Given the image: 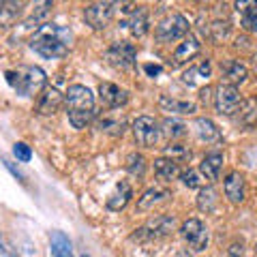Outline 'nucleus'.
<instances>
[{
    "label": "nucleus",
    "mask_w": 257,
    "mask_h": 257,
    "mask_svg": "<svg viewBox=\"0 0 257 257\" xmlns=\"http://www.w3.org/2000/svg\"><path fill=\"white\" fill-rule=\"evenodd\" d=\"M64 103H67V114L69 122L75 128H84L86 124L92 122L94 118V94L90 88L82 84L69 86L67 94H64Z\"/></svg>",
    "instance_id": "obj_2"
},
{
    "label": "nucleus",
    "mask_w": 257,
    "mask_h": 257,
    "mask_svg": "<svg viewBox=\"0 0 257 257\" xmlns=\"http://www.w3.org/2000/svg\"><path fill=\"white\" fill-rule=\"evenodd\" d=\"M144 71H146L150 77H157V75H161L163 67H161V64H146V67H144Z\"/></svg>",
    "instance_id": "obj_36"
},
{
    "label": "nucleus",
    "mask_w": 257,
    "mask_h": 257,
    "mask_svg": "<svg viewBox=\"0 0 257 257\" xmlns=\"http://www.w3.org/2000/svg\"><path fill=\"white\" fill-rule=\"evenodd\" d=\"M240 22H242V28L244 30H248V32L257 30V3H251L246 9H242Z\"/></svg>",
    "instance_id": "obj_29"
},
{
    "label": "nucleus",
    "mask_w": 257,
    "mask_h": 257,
    "mask_svg": "<svg viewBox=\"0 0 257 257\" xmlns=\"http://www.w3.org/2000/svg\"><path fill=\"white\" fill-rule=\"evenodd\" d=\"M79 257H88V255H79Z\"/></svg>",
    "instance_id": "obj_40"
},
{
    "label": "nucleus",
    "mask_w": 257,
    "mask_h": 257,
    "mask_svg": "<svg viewBox=\"0 0 257 257\" xmlns=\"http://www.w3.org/2000/svg\"><path fill=\"white\" fill-rule=\"evenodd\" d=\"M96 128H99L101 133L111 135V138H120L126 128V120H124V116H116V114H111V111H105V114L96 120Z\"/></svg>",
    "instance_id": "obj_13"
},
{
    "label": "nucleus",
    "mask_w": 257,
    "mask_h": 257,
    "mask_svg": "<svg viewBox=\"0 0 257 257\" xmlns=\"http://www.w3.org/2000/svg\"><path fill=\"white\" fill-rule=\"evenodd\" d=\"M202 101H204V103L210 101V88H208V86H206L204 90H202Z\"/></svg>",
    "instance_id": "obj_38"
},
{
    "label": "nucleus",
    "mask_w": 257,
    "mask_h": 257,
    "mask_svg": "<svg viewBox=\"0 0 257 257\" xmlns=\"http://www.w3.org/2000/svg\"><path fill=\"white\" fill-rule=\"evenodd\" d=\"M5 77L13 90L22 96H32L37 92H43L47 82V75L41 67H20L15 71H7Z\"/></svg>",
    "instance_id": "obj_3"
},
{
    "label": "nucleus",
    "mask_w": 257,
    "mask_h": 257,
    "mask_svg": "<svg viewBox=\"0 0 257 257\" xmlns=\"http://www.w3.org/2000/svg\"><path fill=\"white\" fill-rule=\"evenodd\" d=\"M221 167H223V155L221 152H208L204 157L202 165H199V174L204 176L206 180H219V174H221Z\"/></svg>",
    "instance_id": "obj_14"
},
{
    "label": "nucleus",
    "mask_w": 257,
    "mask_h": 257,
    "mask_svg": "<svg viewBox=\"0 0 257 257\" xmlns=\"http://www.w3.org/2000/svg\"><path fill=\"white\" fill-rule=\"evenodd\" d=\"M240 103H242V96H240L238 88L236 86H229V84H221L219 90H216V96H214V107L219 114H225V116H234Z\"/></svg>",
    "instance_id": "obj_7"
},
{
    "label": "nucleus",
    "mask_w": 257,
    "mask_h": 257,
    "mask_svg": "<svg viewBox=\"0 0 257 257\" xmlns=\"http://www.w3.org/2000/svg\"><path fill=\"white\" fill-rule=\"evenodd\" d=\"M223 191H225V197L231 204H242L244 202V176L240 172H229L223 182Z\"/></svg>",
    "instance_id": "obj_12"
},
{
    "label": "nucleus",
    "mask_w": 257,
    "mask_h": 257,
    "mask_svg": "<svg viewBox=\"0 0 257 257\" xmlns=\"http://www.w3.org/2000/svg\"><path fill=\"white\" fill-rule=\"evenodd\" d=\"M35 7H37V9L32 11L30 22H35V24H37V22H41V20L45 18V15L52 11V7H54V5H52V3H37Z\"/></svg>",
    "instance_id": "obj_35"
},
{
    "label": "nucleus",
    "mask_w": 257,
    "mask_h": 257,
    "mask_svg": "<svg viewBox=\"0 0 257 257\" xmlns=\"http://www.w3.org/2000/svg\"><path fill=\"white\" fill-rule=\"evenodd\" d=\"M174 227V219L172 216H155V219H150L146 225H142V227L135 231L131 236L133 240H138V242H148V240H157V238H163L172 231Z\"/></svg>",
    "instance_id": "obj_6"
},
{
    "label": "nucleus",
    "mask_w": 257,
    "mask_h": 257,
    "mask_svg": "<svg viewBox=\"0 0 257 257\" xmlns=\"http://www.w3.org/2000/svg\"><path fill=\"white\" fill-rule=\"evenodd\" d=\"M0 7H3V3H0Z\"/></svg>",
    "instance_id": "obj_41"
},
{
    "label": "nucleus",
    "mask_w": 257,
    "mask_h": 257,
    "mask_svg": "<svg viewBox=\"0 0 257 257\" xmlns=\"http://www.w3.org/2000/svg\"><path fill=\"white\" fill-rule=\"evenodd\" d=\"M223 71H225V79H227L229 86L242 84L244 79H246V67H244L242 62H238V60L227 62V64L223 67Z\"/></svg>",
    "instance_id": "obj_25"
},
{
    "label": "nucleus",
    "mask_w": 257,
    "mask_h": 257,
    "mask_svg": "<svg viewBox=\"0 0 257 257\" xmlns=\"http://www.w3.org/2000/svg\"><path fill=\"white\" fill-rule=\"evenodd\" d=\"M99 101L105 109H118L128 101V92L122 90V88H118L116 84L103 82L99 86Z\"/></svg>",
    "instance_id": "obj_11"
},
{
    "label": "nucleus",
    "mask_w": 257,
    "mask_h": 257,
    "mask_svg": "<svg viewBox=\"0 0 257 257\" xmlns=\"http://www.w3.org/2000/svg\"><path fill=\"white\" fill-rule=\"evenodd\" d=\"M13 155H15V159H18V161H22V163H28V161L32 159V150H30L28 144L18 142L13 146Z\"/></svg>",
    "instance_id": "obj_33"
},
{
    "label": "nucleus",
    "mask_w": 257,
    "mask_h": 257,
    "mask_svg": "<svg viewBox=\"0 0 257 257\" xmlns=\"http://www.w3.org/2000/svg\"><path fill=\"white\" fill-rule=\"evenodd\" d=\"M180 178H182V182L187 184L189 189H197V187H202V174H197V172H193V170H189V172H182L180 174Z\"/></svg>",
    "instance_id": "obj_34"
},
{
    "label": "nucleus",
    "mask_w": 257,
    "mask_h": 257,
    "mask_svg": "<svg viewBox=\"0 0 257 257\" xmlns=\"http://www.w3.org/2000/svg\"><path fill=\"white\" fill-rule=\"evenodd\" d=\"M3 163H5L7 167H9V170H11V174L15 176V178H20V180H24V176H22V172L18 170V167H13V163H9V161H3Z\"/></svg>",
    "instance_id": "obj_37"
},
{
    "label": "nucleus",
    "mask_w": 257,
    "mask_h": 257,
    "mask_svg": "<svg viewBox=\"0 0 257 257\" xmlns=\"http://www.w3.org/2000/svg\"><path fill=\"white\" fill-rule=\"evenodd\" d=\"M22 7L24 3H3V7H0V26L3 28L13 26L22 13Z\"/></svg>",
    "instance_id": "obj_24"
},
{
    "label": "nucleus",
    "mask_w": 257,
    "mask_h": 257,
    "mask_svg": "<svg viewBox=\"0 0 257 257\" xmlns=\"http://www.w3.org/2000/svg\"><path fill=\"white\" fill-rule=\"evenodd\" d=\"M60 105H62V94L56 88H45L39 94V103H37L39 114H54V111H58Z\"/></svg>",
    "instance_id": "obj_15"
},
{
    "label": "nucleus",
    "mask_w": 257,
    "mask_h": 257,
    "mask_svg": "<svg viewBox=\"0 0 257 257\" xmlns=\"http://www.w3.org/2000/svg\"><path fill=\"white\" fill-rule=\"evenodd\" d=\"M128 199H131V187H128V182H118L114 193L107 197V208L114 212H120L128 204Z\"/></svg>",
    "instance_id": "obj_18"
},
{
    "label": "nucleus",
    "mask_w": 257,
    "mask_h": 257,
    "mask_svg": "<svg viewBox=\"0 0 257 257\" xmlns=\"http://www.w3.org/2000/svg\"><path fill=\"white\" fill-rule=\"evenodd\" d=\"M236 122L240 126H253L257 122V99H244L238 107V116H236Z\"/></svg>",
    "instance_id": "obj_20"
},
{
    "label": "nucleus",
    "mask_w": 257,
    "mask_h": 257,
    "mask_svg": "<svg viewBox=\"0 0 257 257\" xmlns=\"http://www.w3.org/2000/svg\"><path fill=\"white\" fill-rule=\"evenodd\" d=\"M187 133V126H184L182 122H178V120H174V118H165L163 120V135L165 138H182V135Z\"/></svg>",
    "instance_id": "obj_30"
},
{
    "label": "nucleus",
    "mask_w": 257,
    "mask_h": 257,
    "mask_svg": "<svg viewBox=\"0 0 257 257\" xmlns=\"http://www.w3.org/2000/svg\"><path fill=\"white\" fill-rule=\"evenodd\" d=\"M167 197V191H161V189H157V187H152V189H148L144 195L140 197V202H138V210H150L155 204H159L161 199H165Z\"/></svg>",
    "instance_id": "obj_27"
},
{
    "label": "nucleus",
    "mask_w": 257,
    "mask_h": 257,
    "mask_svg": "<svg viewBox=\"0 0 257 257\" xmlns=\"http://www.w3.org/2000/svg\"><path fill=\"white\" fill-rule=\"evenodd\" d=\"M189 32V22L184 15H170V18H165L163 22L157 26L155 35L159 39V43H172V41H178V39L187 37Z\"/></svg>",
    "instance_id": "obj_4"
},
{
    "label": "nucleus",
    "mask_w": 257,
    "mask_h": 257,
    "mask_svg": "<svg viewBox=\"0 0 257 257\" xmlns=\"http://www.w3.org/2000/svg\"><path fill=\"white\" fill-rule=\"evenodd\" d=\"M135 58H138V50L128 41H118L105 52V60L120 71H128L135 67Z\"/></svg>",
    "instance_id": "obj_5"
},
{
    "label": "nucleus",
    "mask_w": 257,
    "mask_h": 257,
    "mask_svg": "<svg viewBox=\"0 0 257 257\" xmlns=\"http://www.w3.org/2000/svg\"><path fill=\"white\" fill-rule=\"evenodd\" d=\"M159 107L167 111V114H193V111H195V103L178 101V99H172V96L163 94L159 99Z\"/></svg>",
    "instance_id": "obj_21"
},
{
    "label": "nucleus",
    "mask_w": 257,
    "mask_h": 257,
    "mask_svg": "<svg viewBox=\"0 0 257 257\" xmlns=\"http://www.w3.org/2000/svg\"><path fill=\"white\" fill-rule=\"evenodd\" d=\"M195 133L202 142H219L221 140V131L216 128V124L210 118H197L195 120Z\"/></svg>",
    "instance_id": "obj_22"
},
{
    "label": "nucleus",
    "mask_w": 257,
    "mask_h": 257,
    "mask_svg": "<svg viewBox=\"0 0 257 257\" xmlns=\"http://www.w3.org/2000/svg\"><path fill=\"white\" fill-rule=\"evenodd\" d=\"M195 75H202V77H208V75H210V62H202V64H199V67L197 69H191V71H187V73H184V84H193V82H195Z\"/></svg>",
    "instance_id": "obj_32"
},
{
    "label": "nucleus",
    "mask_w": 257,
    "mask_h": 257,
    "mask_svg": "<svg viewBox=\"0 0 257 257\" xmlns=\"http://www.w3.org/2000/svg\"><path fill=\"white\" fill-rule=\"evenodd\" d=\"M71 32L58 24H43L35 30L30 39V47L43 58H62L69 54Z\"/></svg>",
    "instance_id": "obj_1"
},
{
    "label": "nucleus",
    "mask_w": 257,
    "mask_h": 257,
    "mask_svg": "<svg viewBox=\"0 0 257 257\" xmlns=\"http://www.w3.org/2000/svg\"><path fill=\"white\" fill-rule=\"evenodd\" d=\"M133 135H135V142L144 148H152L159 140V126L155 122V118L150 116H140L138 120L133 122Z\"/></svg>",
    "instance_id": "obj_10"
},
{
    "label": "nucleus",
    "mask_w": 257,
    "mask_h": 257,
    "mask_svg": "<svg viewBox=\"0 0 257 257\" xmlns=\"http://www.w3.org/2000/svg\"><path fill=\"white\" fill-rule=\"evenodd\" d=\"M116 7H118L116 3H94V5H90V7H86L84 9V18L94 30H103V28L109 26L111 18H114Z\"/></svg>",
    "instance_id": "obj_8"
},
{
    "label": "nucleus",
    "mask_w": 257,
    "mask_h": 257,
    "mask_svg": "<svg viewBox=\"0 0 257 257\" xmlns=\"http://www.w3.org/2000/svg\"><path fill=\"white\" fill-rule=\"evenodd\" d=\"M174 257H191V255H189V251H178Z\"/></svg>",
    "instance_id": "obj_39"
},
{
    "label": "nucleus",
    "mask_w": 257,
    "mask_h": 257,
    "mask_svg": "<svg viewBox=\"0 0 257 257\" xmlns=\"http://www.w3.org/2000/svg\"><path fill=\"white\" fill-rule=\"evenodd\" d=\"M216 204H219V193H216L212 187H202L197 195V208L202 212H212Z\"/></svg>",
    "instance_id": "obj_26"
},
{
    "label": "nucleus",
    "mask_w": 257,
    "mask_h": 257,
    "mask_svg": "<svg viewBox=\"0 0 257 257\" xmlns=\"http://www.w3.org/2000/svg\"><path fill=\"white\" fill-rule=\"evenodd\" d=\"M155 174L161 180L167 182V180H174L176 176H180L182 172H180V165L176 163V161L167 159V157H161V159L155 161Z\"/></svg>",
    "instance_id": "obj_23"
},
{
    "label": "nucleus",
    "mask_w": 257,
    "mask_h": 257,
    "mask_svg": "<svg viewBox=\"0 0 257 257\" xmlns=\"http://www.w3.org/2000/svg\"><path fill=\"white\" fill-rule=\"evenodd\" d=\"M165 157L176 161V163H182V161L191 159V150L184 146H170V148H165Z\"/></svg>",
    "instance_id": "obj_31"
},
{
    "label": "nucleus",
    "mask_w": 257,
    "mask_h": 257,
    "mask_svg": "<svg viewBox=\"0 0 257 257\" xmlns=\"http://www.w3.org/2000/svg\"><path fill=\"white\" fill-rule=\"evenodd\" d=\"M50 248H52V257H73L71 240L58 229H54L50 234Z\"/></svg>",
    "instance_id": "obj_17"
},
{
    "label": "nucleus",
    "mask_w": 257,
    "mask_h": 257,
    "mask_svg": "<svg viewBox=\"0 0 257 257\" xmlns=\"http://www.w3.org/2000/svg\"><path fill=\"white\" fill-rule=\"evenodd\" d=\"M124 26H128L133 37H144L148 32V11L146 7H138L133 13H131V20H128Z\"/></svg>",
    "instance_id": "obj_19"
},
{
    "label": "nucleus",
    "mask_w": 257,
    "mask_h": 257,
    "mask_svg": "<svg viewBox=\"0 0 257 257\" xmlns=\"http://www.w3.org/2000/svg\"><path fill=\"white\" fill-rule=\"evenodd\" d=\"M180 234L182 238L189 242V246L193 248V251H204V248L208 246V229L204 227V223L199 219H189L182 223L180 227Z\"/></svg>",
    "instance_id": "obj_9"
},
{
    "label": "nucleus",
    "mask_w": 257,
    "mask_h": 257,
    "mask_svg": "<svg viewBox=\"0 0 257 257\" xmlns=\"http://www.w3.org/2000/svg\"><path fill=\"white\" fill-rule=\"evenodd\" d=\"M126 172L135 176V178H144V174H146V159L138 155V152H131L126 157Z\"/></svg>",
    "instance_id": "obj_28"
},
{
    "label": "nucleus",
    "mask_w": 257,
    "mask_h": 257,
    "mask_svg": "<svg viewBox=\"0 0 257 257\" xmlns=\"http://www.w3.org/2000/svg\"><path fill=\"white\" fill-rule=\"evenodd\" d=\"M199 54V41L193 35L189 37H184V41L178 45V50L174 52V64L178 67V64H184V62H189L193 60L195 56Z\"/></svg>",
    "instance_id": "obj_16"
}]
</instances>
